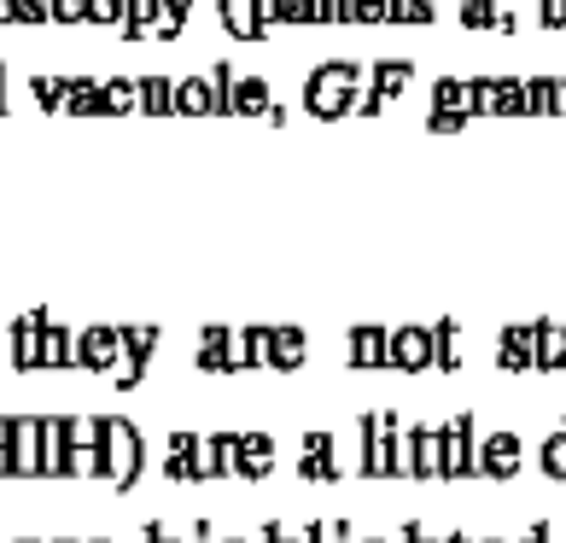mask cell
Masks as SVG:
<instances>
[{
	"label": "cell",
	"mask_w": 566,
	"mask_h": 543,
	"mask_svg": "<svg viewBox=\"0 0 566 543\" xmlns=\"http://www.w3.org/2000/svg\"><path fill=\"white\" fill-rule=\"evenodd\" d=\"M363 94H368V65H322L316 76L304 82V106L310 117H345V112H363Z\"/></svg>",
	"instance_id": "6da1fadb"
},
{
	"label": "cell",
	"mask_w": 566,
	"mask_h": 543,
	"mask_svg": "<svg viewBox=\"0 0 566 543\" xmlns=\"http://www.w3.org/2000/svg\"><path fill=\"white\" fill-rule=\"evenodd\" d=\"M41 368H76V333L65 322H41Z\"/></svg>",
	"instance_id": "ac0fdd59"
},
{
	"label": "cell",
	"mask_w": 566,
	"mask_h": 543,
	"mask_svg": "<svg viewBox=\"0 0 566 543\" xmlns=\"http://www.w3.org/2000/svg\"><path fill=\"white\" fill-rule=\"evenodd\" d=\"M444 543H473L468 532H444Z\"/></svg>",
	"instance_id": "1f68e13d"
},
{
	"label": "cell",
	"mask_w": 566,
	"mask_h": 543,
	"mask_svg": "<svg viewBox=\"0 0 566 543\" xmlns=\"http://www.w3.org/2000/svg\"><path fill=\"white\" fill-rule=\"evenodd\" d=\"M438 333V374H455L461 368V322H432Z\"/></svg>",
	"instance_id": "44dd1931"
},
{
	"label": "cell",
	"mask_w": 566,
	"mask_h": 543,
	"mask_svg": "<svg viewBox=\"0 0 566 543\" xmlns=\"http://www.w3.org/2000/svg\"><path fill=\"white\" fill-rule=\"evenodd\" d=\"M537 468L543 473H549V479H560V485H566V421L549 432V438H543V445H537Z\"/></svg>",
	"instance_id": "ffe728a7"
},
{
	"label": "cell",
	"mask_w": 566,
	"mask_h": 543,
	"mask_svg": "<svg viewBox=\"0 0 566 543\" xmlns=\"http://www.w3.org/2000/svg\"><path fill=\"white\" fill-rule=\"evenodd\" d=\"M473 543H509V537H473Z\"/></svg>",
	"instance_id": "836d02e7"
},
{
	"label": "cell",
	"mask_w": 566,
	"mask_h": 543,
	"mask_svg": "<svg viewBox=\"0 0 566 543\" xmlns=\"http://www.w3.org/2000/svg\"><path fill=\"white\" fill-rule=\"evenodd\" d=\"M269 473H275V438H269V432H240L234 479H269Z\"/></svg>",
	"instance_id": "e0dca14e"
},
{
	"label": "cell",
	"mask_w": 566,
	"mask_h": 543,
	"mask_svg": "<svg viewBox=\"0 0 566 543\" xmlns=\"http://www.w3.org/2000/svg\"><path fill=\"white\" fill-rule=\"evenodd\" d=\"M345 363H350V368H363V374H380V368H386V327H374V322L350 327Z\"/></svg>",
	"instance_id": "5bb4252c"
},
{
	"label": "cell",
	"mask_w": 566,
	"mask_h": 543,
	"mask_svg": "<svg viewBox=\"0 0 566 543\" xmlns=\"http://www.w3.org/2000/svg\"><path fill=\"white\" fill-rule=\"evenodd\" d=\"M82 24H99V30H123V0H88V18Z\"/></svg>",
	"instance_id": "603a6c76"
},
{
	"label": "cell",
	"mask_w": 566,
	"mask_h": 543,
	"mask_svg": "<svg viewBox=\"0 0 566 543\" xmlns=\"http://www.w3.org/2000/svg\"><path fill=\"white\" fill-rule=\"evenodd\" d=\"M99 456H106V485L135 491L146 473V438L129 415H99Z\"/></svg>",
	"instance_id": "7a4b0ae2"
},
{
	"label": "cell",
	"mask_w": 566,
	"mask_h": 543,
	"mask_svg": "<svg viewBox=\"0 0 566 543\" xmlns=\"http://www.w3.org/2000/svg\"><path fill=\"white\" fill-rule=\"evenodd\" d=\"M12 24H53V0H12Z\"/></svg>",
	"instance_id": "cb8c5ba5"
},
{
	"label": "cell",
	"mask_w": 566,
	"mask_h": 543,
	"mask_svg": "<svg viewBox=\"0 0 566 543\" xmlns=\"http://www.w3.org/2000/svg\"><path fill=\"white\" fill-rule=\"evenodd\" d=\"M7 456H12V479H41V415H12Z\"/></svg>",
	"instance_id": "ba28073f"
},
{
	"label": "cell",
	"mask_w": 566,
	"mask_h": 543,
	"mask_svg": "<svg viewBox=\"0 0 566 543\" xmlns=\"http://www.w3.org/2000/svg\"><path fill=\"white\" fill-rule=\"evenodd\" d=\"M310 363V333L304 327H269V374H298Z\"/></svg>",
	"instance_id": "7c38bea8"
},
{
	"label": "cell",
	"mask_w": 566,
	"mask_h": 543,
	"mask_svg": "<svg viewBox=\"0 0 566 543\" xmlns=\"http://www.w3.org/2000/svg\"><path fill=\"white\" fill-rule=\"evenodd\" d=\"M240 462V432H211L199 438V479H228Z\"/></svg>",
	"instance_id": "9a60e30c"
},
{
	"label": "cell",
	"mask_w": 566,
	"mask_h": 543,
	"mask_svg": "<svg viewBox=\"0 0 566 543\" xmlns=\"http://www.w3.org/2000/svg\"><path fill=\"white\" fill-rule=\"evenodd\" d=\"M496 368L502 374H532L537 368V322H509V327H502Z\"/></svg>",
	"instance_id": "30bf717a"
},
{
	"label": "cell",
	"mask_w": 566,
	"mask_h": 543,
	"mask_svg": "<svg viewBox=\"0 0 566 543\" xmlns=\"http://www.w3.org/2000/svg\"><path fill=\"white\" fill-rule=\"evenodd\" d=\"M363 543H397V537H363Z\"/></svg>",
	"instance_id": "e575fe53"
},
{
	"label": "cell",
	"mask_w": 566,
	"mask_h": 543,
	"mask_svg": "<svg viewBox=\"0 0 566 543\" xmlns=\"http://www.w3.org/2000/svg\"><path fill=\"white\" fill-rule=\"evenodd\" d=\"M88 18V0H53V24H82Z\"/></svg>",
	"instance_id": "d4e9b609"
},
{
	"label": "cell",
	"mask_w": 566,
	"mask_h": 543,
	"mask_svg": "<svg viewBox=\"0 0 566 543\" xmlns=\"http://www.w3.org/2000/svg\"><path fill=\"white\" fill-rule=\"evenodd\" d=\"M363 479H403V421L397 409H368L363 415Z\"/></svg>",
	"instance_id": "3957f363"
},
{
	"label": "cell",
	"mask_w": 566,
	"mask_h": 543,
	"mask_svg": "<svg viewBox=\"0 0 566 543\" xmlns=\"http://www.w3.org/2000/svg\"><path fill=\"white\" fill-rule=\"evenodd\" d=\"M158 473H164V479H176V485L199 479V432H170V445H164Z\"/></svg>",
	"instance_id": "2e32d148"
},
{
	"label": "cell",
	"mask_w": 566,
	"mask_h": 543,
	"mask_svg": "<svg viewBox=\"0 0 566 543\" xmlns=\"http://www.w3.org/2000/svg\"><path fill=\"white\" fill-rule=\"evenodd\" d=\"M520 468H526L520 432H485L479 438V479H514Z\"/></svg>",
	"instance_id": "9c48e42d"
},
{
	"label": "cell",
	"mask_w": 566,
	"mask_h": 543,
	"mask_svg": "<svg viewBox=\"0 0 566 543\" xmlns=\"http://www.w3.org/2000/svg\"><path fill=\"white\" fill-rule=\"evenodd\" d=\"M537 24L560 30V24H566V0H537Z\"/></svg>",
	"instance_id": "4316f807"
},
{
	"label": "cell",
	"mask_w": 566,
	"mask_h": 543,
	"mask_svg": "<svg viewBox=\"0 0 566 543\" xmlns=\"http://www.w3.org/2000/svg\"><path fill=\"white\" fill-rule=\"evenodd\" d=\"M18 543H41V537H18Z\"/></svg>",
	"instance_id": "74e56055"
},
{
	"label": "cell",
	"mask_w": 566,
	"mask_h": 543,
	"mask_svg": "<svg viewBox=\"0 0 566 543\" xmlns=\"http://www.w3.org/2000/svg\"><path fill=\"white\" fill-rule=\"evenodd\" d=\"M181 543H217V532H211V520H199V526H193V532H187Z\"/></svg>",
	"instance_id": "4dcf8cb0"
},
{
	"label": "cell",
	"mask_w": 566,
	"mask_h": 543,
	"mask_svg": "<svg viewBox=\"0 0 566 543\" xmlns=\"http://www.w3.org/2000/svg\"><path fill=\"white\" fill-rule=\"evenodd\" d=\"M140 543H181V537H176L170 526H164V520H153V526L140 532Z\"/></svg>",
	"instance_id": "f546056e"
},
{
	"label": "cell",
	"mask_w": 566,
	"mask_h": 543,
	"mask_svg": "<svg viewBox=\"0 0 566 543\" xmlns=\"http://www.w3.org/2000/svg\"><path fill=\"white\" fill-rule=\"evenodd\" d=\"M403 479H444V427H403Z\"/></svg>",
	"instance_id": "5b68a950"
},
{
	"label": "cell",
	"mask_w": 566,
	"mask_h": 543,
	"mask_svg": "<svg viewBox=\"0 0 566 543\" xmlns=\"http://www.w3.org/2000/svg\"><path fill=\"white\" fill-rule=\"evenodd\" d=\"M222 543H258V537H222Z\"/></svg>",
	"instance_id": "d6a6232c"
},
{
	"label": "cell",
	"mask_w": 566,
	"mask_h": 543,
	"mask_svg": "<svg viewBox=\"0 0 566 543\" xmlns=\"http://www.w3.org/2000/svg\"><path fill=\"white\" fill-rule=\"evenodd\" d=\"M117 363H123V327L94 322L76 333V368L82 374H117Z\"/></svg>",
	"instance_id": "8992f818"
},
{
	"label": "cell",
	"mask_w": 566,
	"mask_h": 543,
	"mask_svg": "<svg viewBox=\"0 0 566 543\" xmlns=\"http://www.w3.org/2000/svg\"><path fill=\"white\" fill-rule=\"evenodd\" d=\"M455 12L468 30H514V12L502 0H455Z\"/></svg>",
	"instance_id": "d6986e66"
},
{
	"label": "cell",
	"mask_w": 566,
	"mask_h": 543,
	"mask_svg": "<svg viewBox=\"0 0 566 543\" xmlns=\"http://www.w3.org/2000/svg\"><path fill=\"white\" fill-rule=\"evenodd\" d=\"M386 368L391 374H427V368H438V333H432V322L386 327Z\"/></svg>",
	"instance_id": "277c9868"
},
{
	"label": "cell",
	"mask_w": 566,
	"mask_h": 543,
	"mask_svg": "<svg viewBox=\"0 0 566 543\" xmlns=\"http://www.w3.org/2000/svg\"><path fill=\"white\" fill-rule=\"evenodd\" d=\"M53 543H76V537H53Z\"/></svg>",
	"instance_id": "d590c367"
},
{
	"label": "cell",
	"mask_w": 566,
	"mask_h": 543,
	"mask_svg": "<svg viewBox=\"0 0 566 543\" xmlns=\"http://www.w3.org/2000/svg\"><path fill=\"white\" fill-rule=\"evenodd\" d=\"M444 479H479V427L473 415L444 421Z\"/></svg>",
	"instance_id": "52a82bcc"
},
{
	"label": "cell",
	"mask_w": 566,
	"mask_h": 543,
	"mask_svg": "<svg viewBox=\"0 0 566 543\" xmlns=\"http://www.w3.org/2000/svg\"><path fill=\"white\" fill-rule=\"evenodd\" d=\"M41 322H48V310H30V316L12 322V368L18 374H41Z\"/></svg>",
	"instance_id": "4fadbf2b"
},
{
	"label": "cell",
	"mask_w": 566,
	"mask_h": 543,
	"mask_svg": "<svg viewBox=\"0 0 566 543\" xmlns=\"http://www.w3.org/2000/svg\"><path fill=\"white\" fill-rule=\"evenodd\" d=\"M298 479H345V462H339V438L333 432H304V462H298Z\"/></svg>",
	"instance_id": "8fae6325"
},
{
	"label": "cell",
	"mask_w": 566,
	"mask_h": 543,
	"mask_svg": "<svg viewBox=\"0 0 566 543\" xmlns=\"http://www.w3.org/2000/svg\"><path fill=\"white\" fill-rule=\"evenodd\" d=\"M88 543H112V537H88Z\"/></svg>",
	"instance_id": "8d00e7d4"
},
{
	"label": "cell",
	"mask_w": 566,
	"mask_h": 543,
	"mask_svg": "<svg viewBox=\"0 0 566 543\" xmlns=\"http://www.w3.org/2000/svg\"><path fill=\"white\" fill-rule=\"evenodd\" d=\"M304 543H356V532H350V520H310Z\"/></svg>",
	"instance_id": "7402d4cb"
},
{
	"label": "cell",
	"mask_w": 566,
	"mask_h": 543,
	"mask_svg": "<svg viewBox=\"0 0 566 543\" xmlns=\"http://www.w3.org/2000/svg\"><path fill=\"white\" fill-rule=\"evenodd\" d=\"M397 543H444V537H432V532H427V520H409V526L397 532Z\"/></svg>",
	"instance_id": "83f0119b"
},
{
	"label": "cell",
	"mask_w": 566,
	"mask_h": 543,
	"mask_svg": "<svg viewBox=\"0 0 566 543\" xmlns=\"http://www.w3.org/2000/svg\"><path fill=\"white\" fill-rule=\"evenodd\" d=\"M514 543H555V526H549V520H532V532L514 537Z\"/></svg>",
	"instance_id": "f1b7e54d"
},
{
	"label": "cell",
	"mask_w": 566,
	"mask_h": 543,
	"mask_svg": "<svg viewBox=\"0 0 566 543\" xmlns=\"http://www.w3.org/2000/svg\"><path fill=\"white\" fill-rule=\"evenodd\" d=\"M258 543H304V532H292L286 520H269V526L258 532Z\"/></svg>",
	"instance_id": "484cf974"
}]
</instances>
